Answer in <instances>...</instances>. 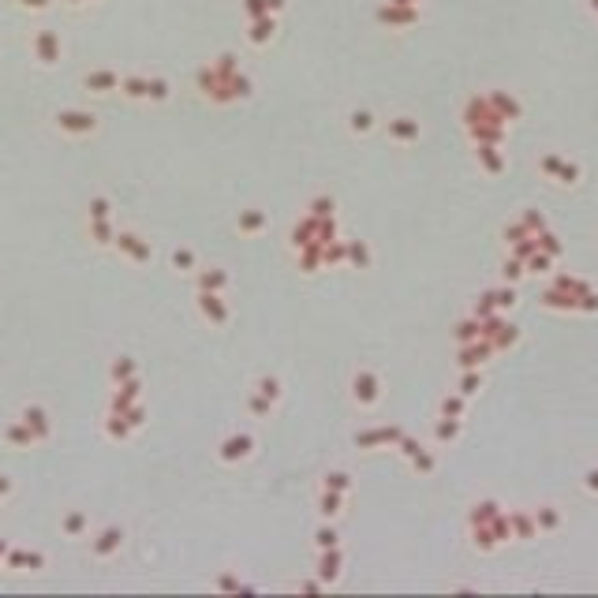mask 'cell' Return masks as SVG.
Listing matches in <instances>:
<instances>
[{
  "label": "cell",
  "instance_id": "cell-1",
  "mask_svg": "<svg viewBox=\"0 0 598 598\" xmlns=\"http://www.w3.org/2000/svg\"><path fill=\"white\" fill-rule=\"evenodd\" d=\"M56 127L64 135H94L98 131V116L87 109H64V113H56Z\"/></svg>",
  "mask_w": 598,
  "mask_h": 598
},
{
  "label": "cell",
  "instance_id": "cell-19",
  "mask_svg": "<svg viewBox=\"0 0 598 598\" xmlns=\"http://www.w3.org/2000/svg\"><path fill=\"white\" fill-rule=\"evenodd\" d=\"M452 434H457V423H441L438 426V438H452Z\"/></svg>",
  "mask_w": 598,
  "mask_h": 598
},
{
  "label": "cell",
  "instance_id": "cell-23",
  "mask_svg": "<svg viewBox=\"0 0 598 598\" xmlns=\"http://www.w3.org/2000/svg\"><path fill=\"white\" fill-rule=\"evenodd\" d=\"M0 554H4V542H0Z\"/></svg>",
  "mask_w": 598,
  "mask_h": 598
},
{
  "label": "cell",
  "instance_id": "cell-8",
  "mask_svg": "<svg viewBox=\"0 0 598 598\" xmlns=\"http://www.w3.org/2000/svg\"><path fill=\"white\" fill-rule=\"evenodd\" d=\"M355 400H359V404H374V400H378V381H374V374H359V378H355Z\"/></svg>",
  "mask_w": 598,
  "mask_h": 598
},
{
  "label": "cell",
  "instance_id": "cell-3",
  "mask_svg": "<svg viewBox=\"0 0 598 598\" xmlns=\"http://www.w3.org/2000/svg\"><path fill=\"white\" fill-rule=\"evenodd\" d=\"M113 243L120 247V255L131 258V262H150V243L142 236H135V232H120Z\"/></svg>",
  "mask_w": 598,
  "mask_h": 598
},
{
  "label": "cell",
  "instance_id": "cell-5",
  "mask_svg": "<svg viewBox=\"0 0 598 598\" xmlns=\"http://www.w3.org/2000/svg\"><path fill=\"white\" fill-rule=\"evenodd\" d=\"M120 542H124V531H120V528H105L98 538H94V554H98V557H113L120 549Z\"/></svg>",
  "mask_w": 598,
  "mask_h": 598
},
{
  "label": "cell",
  "instance_id": "cell-14",
  "mask_svg": "<svg viewBox=\"0 0 598 598\" xmlns=\"http://www.w3.org/2000/svg\"><path fill=\"white\" fill-rule=\"evenodd\" d=\"M90 217H94V221H105V217H109V202H105V198H94V202H90Z\"/></svg>",
  "mask_w": 598,
  "mask_h": 598
},
{
  "label": "cell",
  "instance_id": "cell-21",
  "mask_svg": "<svg viewBox=\"0 0 598 598\" xmlns=\"http://www.w3.org/2000/svg\"><path fill=\"white\" fill-rule=\"evenodd\" d=\"M538 520H542L546 528H554V523H557V516H554V512H538Z\"/></svg>",
  "mask_w": 598,
  "mask_h": 598
},
{
  "label": "cell",
  "instance_id": "cell-2",
  "mask_svg": "<svg viewBox=\"0 0 598 598\" xmlns=\"http://www.w3.org/2000/svg\"><path fill=\"white\" fill-rule=\"evenodd\" d=\"M30 53H34V60H38L42 68H56L64 45H60V38L53 30H38V34H34V42H30Z\"/></svg>",
  "mask_w": 598,
  "mask_h": 598
},
{
  "label": "cell",
  "instance_id": "cell-16",
  "mask_svg": "<svg viewBox=\"0 0 598 598\" xmlns=\"http://www.w3.org/2000/svg\"><path fill=\"white\" fill-rule=\"evenodd\" d=\"M105 430H109V434H113V438H127V426H124V423H120V419H116V415L109 419V426H105Z\"/></svg>",
  "mask_w": 598,
  "mask_h": 598
},
{
  "label": "cell",
  "instance_id": "cell-10",
  "mask_svg": "<svg viewBox=\"0 0 598 598\" xmlns=\"http://www.w3.org/2000/svg\"><path fill=\"white\" fill-rule=\"evenodd\" d=\"M64 535L68 538H82L87 535V516H82V512H68L64 516Z\"/></svg>",
  "mask_w": 598,
  "mask_h": 598
},
{
  "label": "cell",
  "instance_id": "cell-22",
  "mask_svg": "<svg viewBox=\"0 0 598 598\" xmlns=\"http://www.w3.org/2000/svg\"><path fill=\"white\" fill-rule=\"evenodd\" d=\"M64 4H75V8H79V4H94V0H64Z\"/></svg>",
  "mask_w": 598,
  "mask_h": 598
},
{
  "label": "cell",
  "instance_id": "cell-20",
  "mask_svg": "<svg viewBox=\"0 0 598 598\" xmlns=\"http://www.w3.org/2000/svg\"><path fill=\"white\" fill-rule=\"evenodd\" d=\"M8 494H11V478L0 475V497H8Z\"/></svg>",
  "mask_w": 598,
  "mask_h": 598
},
{
  "label": "cell",
  "instance_id": "cell-15",
  "mask_svg": "<svg viewBox=\"0 0 598 598\" xmlns=\"http://www.w3.org/2000/svg\"><path fill=\"white\" fill-rule=\"evenodd\" d=\"M389 131H393V139H397V135H400V139H415V124H408V120H400V124H393Z\"/></svg>",
  "mask_w": 598,
  "mask_h": 598
},
{
  "label": "cell",
  "instance_id": "cell-12",
  "mask_svg": "<svg viewBox=\"0 0 598 598\" xmlns=\"http://www.w3.org/2000/svg\"><path fill=\"white\" fill-rule=\"evenodd\" d=\"M131 370H135V363H131L127 355H120V359H116V367H113V381H124V378L131 374Z\"/></svg>",
  "mask_w": 598,
  "mask_h": 598
},
{
  "label": "cell",
  "instance_id": "cell-13",
  "mask_svg": "<svg viewBox=\"0 0 598 598\" xmlns=\"http://www.w3.org/2000/svg\"><path fill=\"white\" fill-rule=\"evenodd\" d=\"M269 27H273V19H269V15H266V19H258V23H255V34H250V42H258V45H262V42L269 38Z\"/></svg>",
  "mask_w": 598,
  "mask_h": 598
},
{
  "label": "cell",
  "instance_id": "cell-9",
  "mask_svg": "<svg viewBox=\"0 0 598 598\" xmlns=\"http://www.w3.org/2000/svg\"><path fill=\"white\" fill-rule=\"evenodd\" d=\"M146 87H150V79H142V75L120 79V94H127V98H146Z\"/></svg>",
  "mask_w": 598,
  "mask_h": 598
},
{
  "label": "cell",
  "instance_id": "cell-7",
  "mask_svg": "<svg viewBox=\"0 0 598 598\" xmlns=\"http://www.w3.org/2000/svg\"><path fill=\"white\" fill-rule=\"evenodd\" d=\"M4 438H8V445H19V449H27V445H34V441H38V438H34V430L23 423V419L4 430Z\"/></svg>",
  "mask_w": 598,
  "mask_h": 598
},
{
  "label": "cell",
  "instance_id": "cell-4",
  "mask_svg": "<svg viewBox=\"0 0 598 598\" xmlns=\"http://www.w3.org/2000/svg\"><path fill=\"white\" fill-rule=\"evenodd\" d=\"M82 87H87L90 94H109V90H120V75L109 71V68H98V71H90V75L82 79Z\"/></svg>",
  "mask_w": 598,
  "mask_h": 598
},
{
  "label": "cell",
  "instance_id": "cell-11",
  "mask_svg": "<svg viewBox=\"0 0 598 598\" xmlns=\"http://www.w3.org/2000/svg\"><path fill=\"white\" fill-rule=\"evenodd\" d=\"M90 232H94V239H98L101 247H109L113 239H116V232L109 229V217H105V221H94V224H90Z\"/></svg>",
  "mask_w": 598,
  "mask_h": 598
},
{
  "label": "cell",
  "instance_id": "cell-17",
  "mask_svg": "<svg viewBox=\"0 0 598 598\" xmlns=\"http://www.w3.org/2000/svg\"><path fill=\"white\" fill-rule=\"evenodd\" d=\"M53 0H19V8H27V11H45Z\"/></svg>",
  "mask_w": 598,
  "mask_h": 598
},
{
  "label": "cell",
  "instance_id": "cell-6",
  "mask_svg": "<svg viewBox=\"0 0 598 598\" xmlns=\"http://www.w3.org/2000/svg\"><path fill=\"white\" fill-rule=\"evenodd\" d=\"M23 423H27L30 430H34V438H49V415H45L42 408H34V404H30V408L27 412H23Z\"/></svg>",
  "mask_w": 598,
  "mask_h": 598
},
{
  "label": "cell",
  "instance_id": "cell-18",
  "mask_svg": "<svg viewBox=\"0 0 598 598\" xmlns=\"http://www.w3.org/2000/svg\"><path fill=\"white\" fill-rule=\"evenodd\" d=\"M352 127H355V131H370V113H355V116H352Z\"/></svg>",
  "mask_w": 598,
  "mask_h": 598
}]
</instances>
